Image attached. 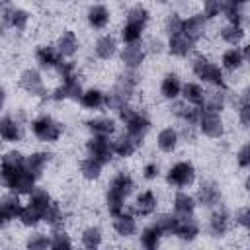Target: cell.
<instances>
[{"label":"cell","mask_w":250,"mask_h":250,"mask_svg":"<svg viewBox=\"0 0 250 250\" xmlns=\"http://www.w3.org/2000/svg\"><path fill=\"white\" fill-rule=\"evenodd\" d=\"M31 131L41 141H57L62 133V125L59 121H55L53 117H49V115H41V117L33 119Z\"/></svg>","instance_id":"3"},{"label":"cell","mask_w":250,"mask_h":250,"mask_svg":"<svg viewBox=\"0 0 250 250\" xmlns=\"http://www.w3.org/2000/svg\"><path fill=\"white\" fill-rule=\"evenodd\" d=\"M94 49H96V55L100 59L107 61V59H111L115 55V39L111 35H104V37H100L96 41V47Z\"/></svg>","instance_id":"32"},{"label":"cell","mask_w":250,"mask_h":250,"mask_svg":"<svg viewBox=\"0 0 250 250\" xmlns=\"http://www.w3.org/2000/svg\"><path fill=\"white\" fill-rule=\"evenodd\" d=\"M125 199H127V197H125L123 193H119L117 189H113V188L107 189V209H109V213H111L113 217L123 211Z\"/></svg>","instance_id":"39"},{"label":"cell","mask_w":250,"mask_h":250,"mask_svg":"<svg viewBox=\"0 0 250 250\" xmlns=\"http://www.w3.org/2000/svg\"><path fill=\"white\" fill-rule=\"evenodd\" d=\"M143 59H145V51L139 45V41L137 43H127L121 51V61L125 62L127 68H137L143 62Z\"/></svg>","instance_id":"11"},{"label":"cell","mask_w":250,"mask_h":250,"mask_svg":"<svg viewBox=\"0 0 250 250\" xmlns=\"http://www.w3.org/2000/svg\"><path fill=\"white\" fill-rule=\"evenodd\" d=\"M82 244L86 248H98L102 244V230L98 227H88L82 232Z\"/></svg>","instance_id":"46"},{"label":"cell","mask_w":250,"mask_h":250,"mask_svg":"<svg viewBox=\"0 0 250 250\" xmlns=\"http://www.w3.org/2000/svg\"><path fill=\"white\" fill-rule=\"evenodd\" d=\"M193 209H195V199L186 191H178L176 197H174V215L178 219L191 217Z\"/></svg>","instance_id":"12"},{"label":"cell","mask_w":250,"mask_h":250,"mask_svg":"<svg viewBox=\"0 0 250 250\" xmlns=\"http://www.w3.org/2000/svg\"><path fill=\"white\" fill-rule=\"evenodd\" d=\"M102 162L100 160H96L94 156H88V158H84L82 162H80V172H82V176L86 178V180H96V178H100V174H102Z\"/></svg>","instance_id":"33"},{"label":"cell","mask_w":250,"mask_h":250,"mask_svg":"<svg viewBox=\"0 0 250 250\" xmlns=\"http://www.w3.org/2000/svg\"><path fill=\"white\" fill-rule=\"evenodd\" d=\"M2 105H4V92L0 90V109H2Z\"/></svg>","instance_id":"59"},{"label":"cell","mask_w":250,"mask_h":250,"mask_svg":"<svg viewBox=\"0 0 250 250\" xmlns=\"http://www.w3.org/2000/svg\"><path fill=\"white\" fill-rule=\"evenodd\" d=\"M143 29H145L143 25H137V23L127 21L125 27H123V31H121V39H123L125 43H137V41L141 39Z\"/></svg>","instance_id":"48"},{"label":"cell","mask_w":250,"mask_h":250,"mask_svg":"<svg viewBox=\"0 0 250 250\" xmlns=\"http://www.w3.org/2000/svg\"><path fill=\"white\" fill-rule=\"evenodd\" d=\"M182 27H184V20L178 14H172L166 21V31L170 35H178V33H182Z\"/></svg>","instance_id":"54"},{"label":"cell","mask_w":250,"mask_h":250,"mask_svg":"<svg viewBox=\"0 0 250 250\" xmlns=\"http://www.w3.org/2000/svg\"><path fill=\"white\" fill-rule=\"evenodd\" d=\"M197 232H199V227H197V223L193 221V217H184V219H178L176 229H174L172 234H176L178 238L189 242V240H193V238L197 236Z\"/></svg>","instance_id":"16"},{"label":"cell","mask_w":250,"mask_h":250,"mask_svg":"<svg viewBox=\"0 0 250 250\" xmlns=\"http://www.w3.org/2000/svg\"><path fill=\"white\" fill-rule=\"evenodd\" d=\"M223 4H225V0H205V4H203V14H205V18H215V16H219V14L223 12Z\"/></svg>","instance_id":"53"},{"label":"cell","mask_w":250,"mask_h":250,"mask_svg":"<svg viewBox=\"0 0 250 250\" xmlns=\"http://www.w3.org/2000/svg\"><path fill=\"white\" fill-rule=\"evenodd\" d=\"M127 21H131V23H137V25H146V21H148V12L143 8V6H135V8H131L129 10V14H127Z\"/></svg>","instance_id":"49"},{"label":"cell","mask_w":250,"mask_h":250,"mask_svg":"<svg viewBox=\"0 0 250 250\" xmlns=\"http://www.w3.org/2000/svg\"><path fill=\"white\" fill-rule=\"evenodd\" d=\"M193 45H195L193 39H189L186 33H178V35H170L168 49H170V53L176 55V57H186V55L191 53Z\"/></svg>","instance_id":"10"},{"label":"cell","mask_w":250,"mask_h":250,"mask_svg":"<svg viewBox=\"0 0 250 250\" xmlns=\"http://www.w3.org/2000/svg\"><path fill=\"white\" fill-rule=\"evenodd\" d=\"M49 201H51V195L47 193V189H43V188H33V189L29 191V203L35 205L37 209L45 211V207L49 205Z\"/></svg>","instance_id":"45"},{"label":"cell","mask_w":250,"mask_h":250,"mask_svg":"<svg viewBox=\"0 0 250 250\" xmlns=\"http://www.w3.org/2000/svg\"><path fill=\"white\" fill-rule=\"evenodd\" d=\"M221 37L227 41V43H230V45H236L242 37H244V29L240 27V25H234V23H229V25H225L223 29H221Z\"/></svg>","instance_id":"43"},{"label":"cell","mask_w":250,"mask_h":250,"mask_svg":"<svg viewBox=\"0 0 250 250\" xmlns=\"http://www.w3.org/2000/svg\"><path fill=\"white\" fill-rule=\"evenodd\" d=\"M174 113L180 119H184L188 125H195L199 119V105H191L188 102H178V104H174Z\"/></svg>","instance_id":"20"},{"label":"cell","mask_w":250,"mask_h":250,"mask_svg":"<svg viewBox=\"0 0 250 250\" xmlns=\"http://www.w3.org/2000/svg\"><path fill=\"white\" fill-rule=\"evenodd\" d=\"M166 180L172 188H188L195 180V168L191 162H178L168 170Z\"/></svg>","instance_id":"4"},{"label":"cell","mask_w":250,"mask_h":250,"mask_svg":"<svg viewBox=\"0 0 250 250\" xmlns=\"http://www.w3.org/2000/svg\"><path fill=\"white\" fill-rule=\"evenodd\" d=\"M107 21H109V12H107L105 6L98 4V6H92V8L88 10V23H90L94 29L105 27Z\"/></svg>","instance_id":"22"},{"label":"cell","mask_w":250,"mask_h":250,"mask_svg":"<svg viewBox=\"0 0 250 250\" xmlns=\"http://www.w3.org/2000/svg\"><path fill=\"white\" fill-rule=\"evenodd\" d=\"M20 209H21V203H20L18 193L12 191L10 195L0 197V221L2 223H8V221L16 219L20 215Z\"/></svg>","instance_id":"7"},{"label":"cell","mask_w":250,"mask_h":250,"mask_svg":"<svg viewBox=\"0 0 250 250\" xmlns=\"http://www.w3.org/2000/svg\"><path fill=\"white\" fill-rule=\"evenodd\" d=\"M203 135L211 137V139H219L223 135V119H221V113L215 111V109H209V107H199V119H197Z\"/></svg>","instance_id":"2"},{"label":"cell","mask_w":250,"mask_h":250,"mask_svg":"<svg viewBox=\"0 0 250 250\" xmlns=\"http://www.w3.org/2000/svg\"><path fill=\"white\" fill-rule=\"evenodd\" d=\"M113 229H115V232H117V234H121V236H131V234H135L137 223H135L133 215H129V213H123V211H121V213H117V215H115Z\"/></svg>","instance_id":"21"},{"label":"cell","mask_w":250,"mask_h":250,"mask_svg":"<svg viewBox=\"0 0 250 250\" xmlns=\"http://www.w3.org/2000/svg\"><path fill=\"white\" fill-rule=\"evenodd\" d=\"M18 219H20L25 227H35V225L43 219V211H41V209H37V207H35V205H31V203H27L25 207H21V209H20Z\"/></svg>","instance_id":"31"},{"label":"cell","mask_w":250,"mask_h":250,"mask_svg":"<svg viewBox=\"0 0 250 250\" xmlns=\"http://www.w3.org/2000/svg\"><path fill=\"white\" fill-rule=\"evenodd\" d=\"M143 176H145L146 180H152V178H156V176H158V166H156L154 162L146 164V166H145V170H143Z\"/></svg>","instance_id":"57"},{"label":"cell","mask_w":250,"mask_h":250,"mask_svg":"<svg viewBox=\"0 0 250 250\" xmlns=\"http://www.w3.org/2000/svg\"><path fill=\"white\" fill-rule=\"evenodd\" d=\"M78 49V39L74 35V31H64L61 37H59V43H57V51L62 55V57H72Z\"/></svg>","instance_id":"24"},{"label":"cell","mask_w":250,"mask_h":250,"mask_svg":"<svg viewBox=\"0 0 250 250\" xmlns=\"http://www.w3.org/2000/svg\"><path fill=\"white\" fill-rule=\"evenodd\" d=\"M109 188H113V189H117L119 193H123L125 197L133 191V180H131V176L129 174H125V172H119L113 180H111V186Z\"/></svg>","instance_id":"41"},{"label":"cell","mask_w":250,"mask_h":250,"mask_svg":"<svg viewBox=\"0 0 250 250\" xmlns=\"http://www.w3.org/2000/svg\"><path fill=\"white\" fill-rule=\"evenodd\" d=\"M230 2H234V4H240V6H242V4L246 2V0H230Z\"/></svg>","instance_id":"60"},{"label":"cell","mask_w":250,"mask_h":250,"mask_svg":"<svg viewBox=\"0 0 250 250\" xmlns=\"http://www.w3.org/2000/svg\"><path fill=\"white\" fill-rule=\"evenodd\" d=\"M156 195L152 193V191H143L139 197H137V203H135V211L139 213V215H150V213H154V209H156Z\"/></svg>","instance_id":"28"},{"label":"cell","mask_w":250,"mask_h":250,"mask_svg":"<svg viewBox=\"0 0 250 250\" xmlns=\"http://www.w3.org/2000/svg\"><path fill=\"white\" fill-rule=\"evenodd\" d=\"M240 123L242 127L250 125V102H248V92L242 94V102H240Z\"/></svg>","instance_id":"55"},{"label":"cell","mask_w":250,"mask_h":250,"mask_svg":"<svg viewBox=\"0 0 250 250\" xmlns=\"http://www.w3.org/2000/svg\"><path fill=\"white\" fill-rule=\"evenodd\" d=\"M238 164L240 168H248L250 166V145H244L238 152Z\"/></svg>","instance_id":"56"},{"label":"cell","mask_w":250,"mask_h":250,"mask_svg":"<svg viewBox=\"0 0 250 250\" xmlns=\"http://www.w3.org/2000/svg\"><path fill=\"white\" fill-rule=\"evenodd\" d=\"M160 236H162L160 229H158L156 225H150V227H146V229L143 230V234H141V244H143L145 248H148V250H154V248L160 244Z\"/></svg>","instance_id":"36"},{"label":"cell","mask_w":250,"mask_h":250,"mask_svg":"<svg viewBox=\"0 0 250 250\" xmlns=\"http://www.w3.org/2000/svg\"><path fill=\"white\" fill-rule=\"evenodd\" d=\"M27 248H31V250H43V248H49L51 246V238L49 236H45V234H41V232H35V234H31L29 238H27Z\"/></svg>","instance_id":"50"},{"label":"cell","mask_w":250,"mask_h":250,"mask_svg":"<svg viewBox=\"0 0 250 250\" xmlns=\"http://www.w3.org/2000/svg\"><path fill=\"white\" fill-rule=\"evenodd\" d=\"M80 102H82V105L88 107V109H98V107L104 105V94H102L100 90H94V88H92V90L82 92Z\"/></svg>","instance_id":"38"},{"label":"cell","mask_w":250,"mask_h":250,"mask_svg":"<svg viewBox=\"0 0 250 250\" xmlns=\"http://www.w3.org/2000/svg\"><path fill=\"white\" fill-rule=\"evenodd\" d=\"M219 199H221V191H219V188L213 182H203L199 186V189H197V201L201 205L213 207V205L219 203Z\"/></svg>","instance_id":"14"},{"label":"cell","mask_w":250,"mask_h":250,"mask_svg":"<svg viewBox=\"0 0 250 250\" xmlns=\"http://www.w3.org/2000/svg\"><path fill=\"white\" fill-rule=\"evenodd\" d=\"M2 16H4V21L8 25L16 27V29H23L25 23H27V20H29L27 12H23V10H6Z\"/></svg>","instance_id":"37"},{"label":"cell","mask_w":250,"mask_h":250,"mask_svg":"<svg viewBox=\"0 0 250 250\" xmlns=\"http://www.w3.org/2000/svg\"><path fill=\"white\" fill-rule=\"evenodd\" d=\"M20 84L25 92L33 94V96H43L45 94V86H43V78L37 70H25L20 78Z\"/></svg>","instance_id":"8"},{"label":"cell","mask_w":250,"mask_h":250,"mask_svg":"<svg viewBox=\"0 0 250 250\" xmlns=\"http://www.w3.org/2000/svg\"><path fill=\"white\" fill-rule=\"evenodd\" d=\"M2 225H4V223H2V221H0V227H2Z\"/></svg>","instance_id":"61"},{"label":"cell","mask_w":250,"mask_h":250,"mask_svg":"<svg viewBox=\"0 0 250 250\" xmlns=\"http://www.w3.org/2000/svg\"><path fill=\"white\" fill-rule=\"evenodd\" d=\"M156 143H158V148H160V150L172 152V150L176 148V145H178V133H176L172 127H166V129H162V131L158 133Z\"/></svg>","instance_id":"30"},{"label":"cell","mask_w":250,"mask_h":250,"mask_svg":"<svg viewBox=\"0 0 250 250\" xmlns=\"http://www.w3.org/2000/svg\"><path fill=\"white\" fill-rule=\"evenodd\" d=\"M0 137L8 143H16L20 141L21 133H20V125L12 119V117H2L0 119Z\"/></svg>","instance_id":"26"},{"label":"cell","mask_w":250,"mask_h":250,"mask_svg":"<svg viewBox=\"0 0 250 250\" xmlns=\"http://www.w3.org/2000/svg\"><path fill=\"white\" fill-rule=\"evenodd\" d=\"M229 229V213L225 209H219L211 215V232L215 236H223Z\"/></svg>","instance_id":"35"},{"label":"cell","mask_w":250,"mask_h":250,"mask_svg":"<svg viewBox=\"0 0 250 250\" xmlns=\"http://www.w3.org/2000/svg\"><path fill=\"white\" fill-rule=\"evenodd\" d=\"M203 105L209 107V109H215V111H221L223 105H225V94L223 90H213V92H205L203 96Z\"/></svg>","instance_id":"40"},{"label":"cell","mask_w":250,"mask_h":250,"mask_svg":"<svg viewBox=\"0 0 250 250\" xmlns=\"http://www.w3.org/2000/svg\"><path fill=\"white\" fill-rule=\"evenodd\" d=\"M223 12H225L229 23L240 25V21H242V6H240V4H234V2L227 0V2L223 4Z\"/></svg>","instance_id":"42"},{"label":"cell","mask_w":250,"mask_h":250,"mask_svg":"<svg viewBox=\"0 0 250 250\" xmlns=\"http://www.w3.org/2000/svg\"><path fill=\"white\" fill-rule=\"evenodd\" d=\"M41 221H45V223L51 225L53 229L61 227V223H62V209H61V205L55 203V201H49V205H47L45 211H43V219H41Z\"/></svg>","instance_id":"34"},{"label":"cell","mask_w":250,"mask_h":250,"mask_svg":"<svg viewBox=\"0 0 250 250\" xmlns=\"http://www.w3.org/2000/svg\"><path fill=\"white\" fill-rule=\"evenodd\" d=\"M176 223H178V217L176 215H168V213L158 215L156 221H154V225L160 229L162 234H172L174 229H176Z\"/></svg>","instance_id":"47"},{"label":"cell","mask_w":250,"mask_h":250,"mask_svg":"<svg viewBox=\"0 0 250 250\" xmlns=\"http://www.w3.org/2000/svg\"><path fill=\"white\" fill-rule=\"evenodd\" d=\"M88 129H90L92 135H96V137H109V135H113V131H115V123H113V119L98 117V119L88 121Z\"/></svg>","instance_id":"23"},{"label":"cell","mask_w":250,"mask_h":250,"mask_svg":"<svg viewBox=\"0 0 250 250\" xmlns=\"http://www.w3.org/2000/svg\"><path fill=\"white\" fill-rule=\"evenodd\" d=\"M104 105H107L109 109H117L119 111L123 105H127V98L119 96L117 92H111V94L104 96Z\"/></svg>","instance_id":"52"},{"label":"cell","mask_w":250,"mask_h":250,"mask_svg":"<svg viewBox=\"0 0 250 250\" xmlns=\"http://www.w3.org/2000/svg\"><path fill=\"white\" fill-rule=\"evenodd\" d=\"M62 61V55L53 47H39L37 49V62L43 68H57V64Z\"/></svg>","instance_id":"19"},{"label":"cell","mask_w":250,"mask_h":250,"mask_svg":"<svg viewBox=\"0 0 250 250\" xmlns=\"http://www.w3.org/2000/svg\"><path fill=\"white\" fill-rule=\"evenodd\" d=\"M180 94L184 96V100H186L188 104H191V105H203V96H205V92H203V88H201L199 84L188 82V84L182 86Z\"/></svg>","instance_id":"25"},{"label":"cell","mask_w":250,"mask_h":250,"mask_svg":"<svg viewBox=\"0 0 250 250\" xmlns=\"http://www.w3.org/2000/svg\"><path fill=\"white\" fill-rule=\"evenodd\" d=\"M180 90H182V84H180V78L176 74H166L162 78V84H160V92L164 98L168 100H174L180 96Z\"/></svg>","instance_id":"27"},{"label":"cell","mask_w":250,"mask_h":250,"mask_svg":"<svg viewBox=\"0 0 250 250\" xmlns=\"http://www.w3.org/2000/svg\"><path fill=\"white\" fill-rule=\"evenodd\" d=\"M244 59H246V57H244V53H242L240 49L232 47V49H229V51H225V53H223L221 62H223V66H225L227 70H236V68H240V66H242Z\"/></svg>","instance_id":"29"},{"label":"cell","mask_w":250,"mask_h":250,"mask_svg":"<svg viewBox=\"0 0 250 250\" xmlns=\"http://www.w3.org/2000/svg\"><path fill=\"white\" fill-rule=\"evenodd\" d=\"M182 33H186L189 39L197 41L203 33H205V16H191L188 20H184V27H182Z\"/></svg>","instance_id":"17"},{"label":"cell","mask_w":250,"mask_h":250,"mask_svg":"<svg viewBox=\"0 0 250 250\" xmlns=\"http://www.w3.org/2000/svg\"><path fill=\"white\" fill-rule=\"evenodd\" d=\"M125 127H127V135L135 137L137 141L143 143V137L146 135V131L150 129V121L146 115H143L141 111H135L131 119L125 121Z\"/></svg>","instance_id":"6"},{"label":"cell","mask_w":250,"mask_h":250,"mask_svg":"<svg viewBox=\"0 0 250 250\" xmlns=\"http://www.w3.org/2000/svg\"><path fill=\"white\" fill-rule=\"evenodd\" d=\"M191 66H193L195 76H197V78H201L203 82H211V84H215V86H217V88H221V90H225V88H227L221 68H219L217 64L209 62L205 57H195V59H193V62H191Z\"/></svg>","instance_id":"1"},{"label":"cell","mask_w":250,"mask_h":250,"mask_svg":"<svg viewBox=\"0 0 250 250\" xmlns=\"http://www.w3.org/2000/svg\"><path fill=\"white\" fill-rule=\"evenodd\" d=\"M141 145V141H137L135 137H131V135H121V137H117L115 141H111V148H113V154H119V156H131L135 150H137V146Z\"/></svg>","instance_id":"15"},{"label":"cell","mask_w":250,"mask_h":250,"mask_svg":"<svg viewBox=\"0 0 250 250\" xmlns=\"http://www.w3.org/2000/svg\"><path fill=\"white\" fill-rule=\"evenodd\" d=\"M80 96H82V86H80V82L76 80V76L66 78V80L62 82V86L53 94L55 100H66V98H70V100H80Z\"/></svg>","instance_id":"13"},{"label":"cell","mask_w":250,"mask_h":250,"mask_svg":"<svg viewBox=\"0 0 250 250\" xmlns=\"http://www.w3.org/2000/svg\"><path fill=\"white\" fill-rule=\"evenodd\" d=\"M238 223H240L244 229L250 227V209H248V207H244V209L238 211Z\"/></svg>","instance_id":"58"},{"label":"cell","mask_w":250,"mask_h":250,"mask_svg":"<svg viewBox=\"0 0 250 250\" xmlns=\"http://www.w3.org/2000/svg\"><path fill=\"white\" fill-rule=\"evenodd\" d=\"M23 164H25V158L18 152V150H10V152H6L4 156H2V168H8V170H20V168H23Z\"/></svg>","instance_id":"44"},{"label":"cell","mask_w":250,"mask_h":250,"mask_svg":"<svg viewBox=\"0 0 250 250\" xmlns=\"http://www.w3.org/2000/svg\"><path fill=\"white\" fill-rule=\"evenodd\" d=\"M49 156H51V154H47V152H33V154H29V156L25 158L23 168H25L33 178H39L41 172H43V168H45V164L49 162Z\"/></svg>","instance_id":"18"},{"label":"cell","mask_w":250,"mask_h":250,"mask_svg":"<svg viewBox=\"0 0 250 250\" xmlns=\"http://www.w3.org/2000/svg\"><path fill=\"white\" fill-rule=\"evenodd\" d=\"M137 82H139V74L135 72V68H129V72H125V74H121V76L117 78L113 92H117V94L123 96V98H129V96L135 92Z\"/></svg>","instance_id":"9"},{"label":"cell","mask_w":250,"mask_h":250,"mask_svg":"<svg viewBox=\"0 0 250 250\" xmlns=\"http://www.w3.org/2000/svg\"><path fill=\"white\" fill-rule=\"evenodd\" d=\"M70 246H72V242H70L68 234L57 227V229H55V232H53V238H51V248L61 250V248H70Z\"/></svg>","instance_id":"51"},{"label":"cell","mask_w":250,"mask_h":250,"mask_svg":"<svg viewBox=\"0 0 250 250\" xmlns=\"http://www.w3.org/2000/svg\"><path fill=\"white\" fill-rule=\"evenodd\" d=\"M90 156H94L96 160H100L102 164L109 162L113 158V148H111V141H107V137H92L86 145Z\"/></svg>","instance_id":"5"}]
</instances>
